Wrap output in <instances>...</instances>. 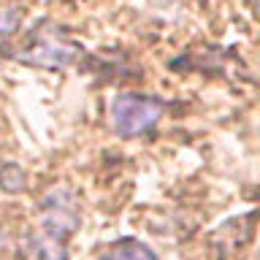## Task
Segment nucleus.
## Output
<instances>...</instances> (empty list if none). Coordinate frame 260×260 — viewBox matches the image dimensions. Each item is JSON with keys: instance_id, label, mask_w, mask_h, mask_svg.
<instances>
[{"instance_id": "f257e3e1", "label": "nucleus", "mask_w": 260, "mask_h": 260, "mask_svg": "<svg viewBox=\"0 0 260 260\" xmlns=\"http://www.w3.org/2000/svg\"><path fill=\"white\" fill-rule=\"evenodd\" d=\"M79 57H81V46L68 32L52 22H41L27 32V38L19 46V52L14 54V60L22 65H30V68L62 71L76 62Z\"/></svg>"}, {"instance_id": "f03ea898", "label": "nucleus", "mask_w": 260, "mask_h": 260, "mask_svg": "<svg viewBox=\"0 0 260 260\" xmlns=\"http://www.w3.org/2000/svg\"><path fill=\"white\" fill-rule=\"evenodd\" d=\"M168 103L152 95H138V92H122L111 101L109 117L111 127L119 138H138L146 136L149 130L160 125L166 117Z\"/></svg>"}, {"instance_id": "7ed1b4c3", "label": "nucleus", "mask_w": 260, "mask_h": 260, "mask_svg": "<svg viewBox=\"0 0 260 260\" xmlns=\"http://www.w3.org/2000/svg\"><path fill=\"white\" fill-rule=\"evenodd\" d=\"M79 228V203L68 187H57L41 203V225L38 231L68 241V236Z\"/></svg>"}, {"instance_id": "20e7f679", "label": "nucleus", "mask_w": 260, "mask_h": 260, "mask_svg": "<svg viewBox=\"0 0 260 260\" xmlns=\"http://www.w3.org/2000/svg\"><path fill=\"white\" fill-rule=\"evenodd\" d=\"M98 260H157V255H154L149 244L138 239H119L111 247H106Z\"/></svg>"}, {"instance_id": "39448f33", "label": "nucleus", "mask_w": 260, "mask_h": 260, "mask_svg": "<svg viewBox=\"0 0 260 260\" xmlns=\"http://www.w3.org/2000/svg\"><path fill=\"white\" fill-rule=\"evenodd\" d=\"M32 252H36V260H68V241H60L54 236H46L36 231L30 236Z\"/></svg>"}, {"instance_id": "423d86ee", "label": "nucleus", "mask_w": 260, "mask_h": 260, "mask_svg": "<svg viewBox=\"0 0 260 260\" xmlns=\"http://www.w3.org/2000/svg\"><path fill=\"white\" fill-rule=\"evenodd\" d=\"M24 184H27V176H24V168L16 166V162H6V166H0V190L14 195L24 190Z\"/></svg>"}, {"instance_id": "0eeeda50", "label": "nucleus", "mask_w": 260, "mask_h": 260, "mask_svg": "<svg viewBox=\"0 0 260 260\" xmlns=\"http://www.w3.org/2000/svg\"><path fill=\"white\" fill-rule=\"evenodd\" d=\"M257 8H260V3H257Z\"/></svg>"}]
</instances>
